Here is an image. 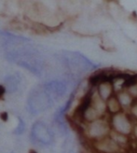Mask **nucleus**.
I'll list each match as a JSON object with an SVG mask.
<instances>
[{"label": "nucleus", "mask_w": 137, "mask_h": 153, "mask_svg": "<svg viewBox=\"0 0 137 153\" xmlns=\"http://www.w3.org/2000/svg\"><path fill=\"white\" fill-rule=\"evenodd\" d=\"M118 100L121 105L122 109H129L133 106V105L135 103V99L130 94V93L127 90H123L119 91L116 94Z\"/></svg>", "instance_id": "10"}, {"label": "nucleus", "mask_w": 137, "mask_h": 153, "mask_svg": "<svg viewBox=\"0 0 137 153\" xmlns=\"http://www.w3.org/2000/svg\"><path fill=\"white\" fill-rule=\"evenodd\" d=\"M91 108H93L101 118L105 117L107 113V108H106V102L99 95L96 89L91 90Z\"/></svg>", "instance_id": "8"}, {"label": "nucleus", "mask_w": 137, "mask_h": 153, "mask_svg": "<svg viewBox=\"0 0 137 153\" xmlns=\"http://www.w3.org/2000/svg\"><path fill=\"white\" fill-rule=\"evenodd\" d=\"M106 108H107V113L110 114V116L122 111V108H121L116 94L106 101Z\"/></svg>", "instance_id": "11"}, {"label": "nucleus", "mask_w": 137, "mask_h": 153, "mask_svg": "<svg viewBox=\"0 0 137 153\" xmlns=\"http://www.w3.org/2000/svg\"><path fill=\"white\" fill-rule=\"evenodd\" d=\"M0 119H1L3 121H7V120H9V114H7V112H2L1 114H0Z\"/></svg>", "instance_id": "16"}, {"label": "nucleus", "mask_w": 137, "mask_h": 153, "mask_svg": "<svg viewBox=\"0 0 137 153\" xmlns=\"http://www.w3.org/2000/svg\"><path fill=\"white\" fill-rule=\"evenodd\" d=\"M5 93H6V88L4 86H2V85H0V98L3 97Z\"/></svg>", "instance_id": "18"}, {"label": "nucleus", "mask_w": 137, "mask_h": 153, "mask_svg": "<svg viewBox=\"0 0 137 153\" xmlns=\"http://www.w3.org/2000/svg\"><path fill=\"white\" fill-rule=\"evenodd\" d=\"M127 91L135 99V101H137V83L134 84V85H133V86H131L130 88H128Z\"/></svg>", "instance_id": "15"}, {"label": "nucleus", "mask_w": 137, "mask_h": 153, "mask_svg": "<svg viewBox=\"0 0 137 153\" xmlns=\"http://www.w3.org/2000/svg\"><path fill=\"white\" fill-rule=\"evenodd\" d=\"M96 91L99 94V95H100L105 102L116 94L111 81H104V82H102L101 84H99L96 87Z\"/></svg>", "instance_id": "9"}, {"label": "nucleus", "mask_w": 137, "mask_h": 153, "mask_svg": "<svg viewBox=\"0 0 137 153\" xmlns=\"http://www.w3.org/2000/svg\"><path fill=\"white\" fill-rule=\"evenodd\" d=\"M70 153H74V152H70Z\"/></svg>", "instance_id": "22"}, {"label": "nucleus", "mask_w": 137, "mask_h": 153, "mask_svg": "<svg viewBox=\"0 0 137 153\" xmlns=\"http://www.w3.org/2000/svg\"><path fill=\"white\" fill-rule=\"evenodd\" d=\"M43 86L54 101L62 98L65 94L67 90L66 84L62 80H57V79L46 82Z\"/></svg>", "instance_id": "7"}, {"label": "nucleus", "mask_w": 137, "mask_h": 153, "mask_svg": "<svg viewBox=\"0 0 137 153\" xmlns=\"http://www.w3.org/2000/svg\"><path fill=\"white\" fill-rule=\"evenodd\" d=\"M25 130V123L24 121L22 120V119L21 118H18V125L15 128V130L13 131V134H17V135H20L21 134H24Z\"/></svg>", "instance_id": "13"}, {"label": "nucleus", "mask_w": 137, "mask_h": 153, "mask_svg": "<svg viewBox=\"0 0 137 153\" xmlns=\"http://www.w3.org/2000/svg\"><path fill=\"white\" fill-rule=\"evenodd\" d=\"M62 57L66 66L74 72H87L96 69L99 66V65L91 62L84 54L78 51H64Z\"/></svg>", "instance_id": "2"}, {"label": "nucleus", "mask_w": 137, "mask_h": 153, "mask_svg": "<svg viewBox=\"0 0 137 153\" xmlns=\"http://www.w3.org/2000/svg\"><path fill=\"white\" fill-rule=\"evenodd\" d=\"M29 153H37V152L36 150H34V149H31V150L29 151Z\"/></svg>", "instance_id": "20"}, {"label": "nucleus", "mask_w": 137, "mask_h": 153, "mask_svg": "<svg viewBox=\"0 0 137 153\" xmlns=\"http://www.w3.org/2000/svg\"><path fill=\"white\" fill-rule=\"evenodd\" d=\"M134 152H135V153H137V141H136V143H135V147H134Z\"/></svg>", "instance_id": "19"}, {"label": "nucleus", "mask_w": 137, "mask_h": 153, "mask_svg": "<svg viewBox=\"0 0 137 153\" xmlns=\"http://www.w3.org/2000/svg\"><path fill=\"white\" fill-rule=\"evenodd\" d=\"M133 139L135 141H137V122H135V124H134V127H133Z\"/></svg>", "instance_id": "17"}, {"label": "nucleus", "mask_w": 137, "mask_h": 153, "mask_svg": "<svg viewBox=\"0 0 137 153\" xmlns=\"http://www.w3.org/2000/svg\"><path fill=\"white\" fill-rule=\"evenodd\" d=\"M109 121L112 131L128 136H131L133 134L135 121L129 113L121 111L118 114L112 115L110 116Z\"/></svg>", "instance_id": "4"}, {"label": "nucleus", "mask_w": 137, "mask_h": 153, "mask_svg": "<svg viewBox=\"0 0 137 153\" xmlns=\"http://www.w3.org/2000/svg\"><path fill=\"white\" fill-rule=\"evenodd\" d=\"M93 146L98 153H122L124 152L110 136L93 142Z\"/></svg>", "instance_id": "6"}, {"label": "nucleus", "mask_w": 137, "mask_h": 153, "mask_svg": "<svg viewBox=\"0 0 137 153\" xmlns=\"http://www.w3.org/2000/svg\"><path fill=\"white\" fill-rule=\"evenodd\" d=\"M112 128L110 121L104 117L98 119L90 123H87L86 128H84V135L90 141L95 142L110 135Z\"/></svg>", "instance_id": "3"}, {"label": "nucleus", "mask_w": 137, "mask_h": 153, "mask_svg": "<svg viewBox=\"0 0 137 153\" xmlns=\"http://www.w3.org/2000/svg\"><path fill=\"white\" fill-rule=\"evenodd\" d=\"M20 79L18 76L11 75L7 76L5 79V85H6V91L9 93H14L15 91H17L19 87Z\"/></svg>", "instance_id": "12"}, {"label": "nucleus", "mask_w": 137, "mask_h": 153, "mask_svg": "<svg viewBox=\"0 0 137 153\" xmlns=\"http://www.w3.org/2000/svg\"><path fill=\"white\" fill-rule=\"evenodd\" d=\"M7 153H13V152H12V151H10V152H7Z\"/></svg>", "instance_id": "21"}, {"label": "nucleus", "mask_w": 137, "mask_h": 153, "mask_svg": "<svg viewBox=\"0 0 137 153\" xmlns=\"http://www.w3.org/2000/svg\"><path fill=\"white\" fill-rule=\"evenodd\" d=\"M129 114H130V116L133 118V120L135 122H137V101H135V103L133 105L130 110H129Z\"/></svg>", "instance_id": "14"}, {"label": "nucleus", "mask_w": 137, "mask_h": 153, "mask_svg": "<svg viewBox=\"0 0 137 153\" xmlns=\"http://www.w3.org/2000/svg\"><path fill=\"white\" fill-rule=\"evenodd\" d=\"M54 103V100L50 95L44 86H39L33 89L28 95L27 105L30 113L33 115L39 114L50 108Z\"/></svg>", "instance_id": "1"}, {"label": "nucleus", "mask_w": 137, "mask_h": 153, "mask_svg": "<svg viewBox=\"0 0 137 153\" xmlns=\"http://www.w3.org/2000/svg\"><path fill=\"white\" fill-rule=\"evenodd\" d=\"M33 138L43 145H50L53 141V134L49 126L42 121H36L32 127Z\"/></svg>", "instance_id": "5"}]
</instances>
